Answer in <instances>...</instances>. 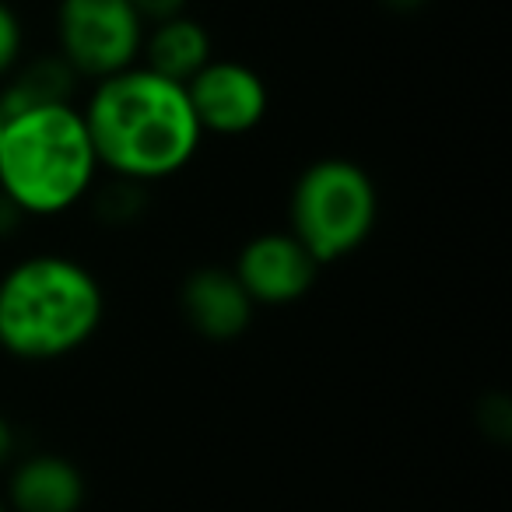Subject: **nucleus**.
Segmentation results:
<instances>
[{
    "label": "nucleus",
    "mask_w": 512,
    "mask_h": 512,
    "mask_svg": "<svg viewBox=\"0 0 512 512\" xmlns=\"http://www.w3.org/2000/svg\"><path fill=\"white\" fill-rule=\"evenodd\" d=\"M81 116L99 169L141 186L183 172L204 141L186 85L144 64L95 81Z\"/></svg>",
    "instance_id": "1"
},
{
    "label": "nucleus",
    "mask_w": 512,
    "mask_h": 512,
    "mask_svg": "<svg viewBox=\"0 0 512 512\" xmlns=\"http://www.w3.org/2000/svg\"><path fill=\"white\" fill-rule=\"evenodd\" d=\"M106 295L85 264L39 253L0 278V348L22 362H57L102 327Z\"/></svg>",
    "instance_id": "2"
},
{
    "label": "nucleus",
    "mask_w": 512,
    "mask_h": 512,
    "mask_svg": "<svg viewBox=\"0 0 512 512\" xmlns=\"http://www.w3.org/2000/svg\"><path fill=\"white\" fill-rule=\"evenodd\" d=\"M130 4H134V11L144 18V25L176 18V15H183V8H186V0H130Z\"/></svg>",
    "instance_id": "14"
},
{
    "label": "nucleus",
    "mask_w": 512,
    "mask_h": 512,
    "mask_svg": "<svg viewBox=\"0 0 512 512\" xmlns=\"http://www.w3.org/2000/svg\"><path fill=\"white\" fill-rule=\"evenodd\" d=\"M4 123H8V120H4V113H0V137H4Z\"/></svg>",
    "instance_id": "18"
},
{
    "label": "nucleus",
    "mask_w": 512,
    "mask_h": 512,
    "mask_svg": "<svg viewBox=\"0 0 512 512\" xmlns=\"http://www.w3.org/2000/svg\"><path fill=\"white\" fill-rule=\"evenodd\" d=\"M512 411H509V400L505 397H484V407H481V428L491 432L495 439H509L512 432Z\"/></svg>",
    "instance_id": "13"
},
{
    "label": "nucleus",
    "mask_w": 512,
    "mask_h": 512,
    "mask_svg": "<svg viewBox=\"0 0 512 512\" xmlns=\"http://www.w3.org/2000/svg\"><path fill=\"white\" fill-rule=\"evenodd\" d=\"M78 81L81 78L74 74V67L60 53H43L29 64L18 60L15 71L0 81V113L8 120V116L29 113V109L71 102Z\"/></svg>",
    "instance_id": "10"
},
{
    "label": "nucleus",
    "mask_w": 512,
    "mask_h": 512,
    "mask_svg": "<svg viewBox=\"0 0 512 512\" xmlns=\"http://www.w3.org/2000/svg\"><path fill=\"white\" fill-rule=\"evenodd\" d=\"M376 218V179L351 158H320L295 179L292 235L320 267L362 249Z\"/></svg>",
    "instance_id": "4"
},
{
    "label": "nucleus",
    "mask_w": 512,
    "mask_h": 512,
    "mask_svg": "<svg viewBox=\"0 0 512 512\" xmlns=\"http://www.w3.org/2000/svg\"><path fill=\"white\" fill-rule=\"evenodd\" d=\"M8 498L15 512H78L85 505V477L64 456L36 453L15 467Z\"/></svg>",
    "instance_id": "9"
},
{
    "label": "nucleus",
    "mask_w": 512,
    "mask_h": 512,
    "mask_svg": "<svg viewBox=\"0 0 512 512\" xmlns=\"http://www.w3.org/2000/svg\"><path fill=\"white\" fill-rule=\"evenodd\" d=\"M22 221H25V214L18 211V204L8 197V193L0 190V239H8V235H15Z\"/></svg>",
    "instance_id": "15"
},
{
    "label": "nucleus",
    "mask_w": 512,
    "mask_h": 512,
    "mask_svg": "<svg viewBox=\"0 0 512 512\" xmlns=\"http://www.w3.org/2000/svg\"><path fill=\"white\" fill-rule=\"evenodd\" d=\"M179 306L193 334L204 341H239L253 323V299L239 285L235 271L225 267H200L179 288Z\"/></svg>",
    "instance_id": "8"
},
{
    "label": "nucleus",
    "mask_w": 512,
    "mask_h": 512,
    "mask_svg": "<svg viewBox=\"0 0 512 512\" xmlns=\"http://www.w3.org/2000/svg\"><path fill=\"white\" fill-rule=\"evenodd\" d=\"M320 264L292 232H264L242 246L235 278L253 306H288L316 285Z\"/></svg>",
    "instance_id": "7"
},
{
    "label": "nucleus",
    "mask_w": 512,
    "mask_h": 512,
    "mask_svg": "<svg viewBox=\"0 0 512 512\" xmlns=\"http://www.w3.org/2000/svg\"><path fill=\"white\" fill-rule=\"evenodd\" d=\"M383 4H386L390 11H400V15H411V11L425 8L428 0H383Z\"/></svg>",
    "instance_id": "17"
},
{
    "label": "nucleus",
    "mask_w": 512,
    "mask_h": 512,
    "mask_svg": "<svg viewBox=\"0 0 512 512\" xmlns=\"http://www.w3.org/2000/svg\"><path fill=\"white\" fill-rule=\"evenodd\" d=\"M141 57L148 71L186 85L211 60V36L204 25L186 15L165 18V22H155L151 32H144Z\"/></svg>",
    "instance_id": "11"
},
{
    "label": "nucleus",
    "mask_w": 512,
    "mask_h": 512,
    "mask_svg": "<svg viewBox=\"0 0 512 512\" xmlns=\"http://www.w3.org/2000/svg\"><path fill=\"white\" fill-rule=\"evenodd\" d=\"M22 46V22H18L15 8H11L8 0H0V81L8 78L18 60H22Z\"/></svg>",
    "instance_id": "12"
},
{
    "label": "nucleus",
    "mask_w": 512,
    "mask_h": 512,
    "mask_svg": "<svg viewBox=\"0 0 512 512\" xmlns=\"http://www.w3.org/2000/svg\"><path fill=\"white\" fill-rule=\"evenodd\" d=\"M99 158L71 102L8 116L0 137V190L25 218H57L92 193Z\"/></svg>",
    "instance_id": "3"
},
{
    "label": "nucleus",
    "mask_w": 512,
    "mask_h": 512,
    "mask_svg": "<svg viewBox=\"0 0 512 512\" xmlns=\"http://www.w3.org/2000/svg\"><path fill=\"white\" fill-rule=\"evenodd\" d=\"M15 456V428L8 425V418L0 414V467H8Z\"/></svg>",
    "instance_id": "16"
},
{
    "label": "nucleus",
    "mask_w": 512,
    "mask_h": 512,
    "mask_svg": "<svg viewBox=\"0 0 512 512\" xmlns=\"http://www.w3.org/2000/svg\"><path fill=\"white\" fill-rule=\"evenodd\" d=\"M0 512H8V505H4V502H0Z\"/></svg>",
    "instance_id": "19"
},
{
    "label": "nucleus",
    "mask_w": 512,
    "mask_h": 512,
    "mask_svg": "<svg viewBox=\"0 0 512 512\" xmlns=\"http://www.w3.org/2000/svg\"><path fill=\"white\" fill-rule=\"evenodd\" d=\"M60 57L78 78H113L141 60L144 18L130 0H60Z\"/></svg>",
    "instance_id": "5"
},
{
    "label": "nucleus",
    "mask_w": 512,
    "mask_h": 512,
    "mask_svg": "<svg viewBox=\"0 0 512 512\" xmlns=\"http://www.w3.org/2000/svg\"><path fill=\"white\" fill-rule=\"evenodd\" d=\"M186 95L200 130L218 137H242L256 130L271 106L264 78L239 60H207L186 81Z\"/></svg>",
    "instance_id": "6"
}]
</instances>
